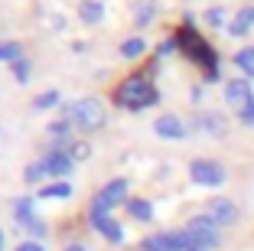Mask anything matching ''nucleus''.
<instances>
[{"label": "nucleus", "instance_id": "f8f14e48", "mask_svg": "<svg viewBox=\"0 0 254 251\" xmlns=\"http://www.w3.org/2000/svg\"><path fill=\"white\" fill-rule=\"evenodd\" d=\"M143 251H180V245H176V235H153L143 242Z\"/></svg>", "mask_w": 254, "mask_h": 251}, {"label": "nucleus", "instance_id": "4be33fe9", "mask_svg": "<svg viewBox=\"0 0 254 251\" xmlns=\"http://www.w3.org/2000/svg\"><path fill=\"white\" fill-rule=\"evenodd\" d=\"M150 20H153V3L143 0L140 7H137V23H150Z\"/></svg>", "mask_w": 254, "mask_h": 251}, {"label": "nucleus", "instance_id": "ddd939ff", "mask_svg": "<svg viewBox=\"0 0 254 251\" xmlns=\"http://www.w3.org/2000/svg\"><path fill=\"white\" fill-rule=\"evenodd\" d=\"M127 212L134 215L137 222H150V215H153V206H150L147 199H137V196H134V199H127Z\"/></svg>", "mask_w": 254, "mask_h": 251}, {"label": "nucleus", "instance_id": "1a4fd4ad", "mask_svg": "<svg viewBox=\"0 0 254 251\" xmlns=\"http://www.w3.org/2000/svg\"><path fill=\"white\" fill-rule=\"evenodd\" d=\"M43 163H46V173H49V176H68V173H72V157H68L65 150H53Z\"/></svg>", "mask_w": 254, "mask_h": 251}, {"label": "nucleus", "instance_id": "a211bd4d", "mask_svg": "<svg viewBox=\"0 0 254 251\" xmlns=\"http://www.w3.org/2000/svg\"><path fill=\"white\" fill-rule=\"evenodd\" d=\"M16 219H20V225L33 219V199H20L16 202Z\"/></svg>", "mask_w": 254, "mask_h": 251}, {"label": "nucleus", "instance_id": "c756f323", "mask_svg": "<svg viewBox=\"0 0 254 251\" xmlns=\"http://www.w3.org/2000/svg\"><path fill=\"white\" fill-rule=\"evenodd\" d=\"M72 157H75V160H78V157L85 160V157H88V147H85V144H75V147H72Z\"/></svg>", "mask_w": 254, "mask_h": 251}, {"label": "nucleus", "instance_id": "6e6552de", "mask_svg": "<svg viewBox=\"0 0 254 251\" xmlns=\"http://www.w3.org/2000/svg\"><path fill=\"white\" fill-rule=\"evenodd\" d=\"M91 222H95V229L101 232V235H105L108 242H121V238H124L121 225H118V222H114L108 212H95V209H91Z\"/></svg>", "mask_w": 254, "mask_h": 251}, {"label": "nucleus", "instance_id": "f257e3e1", "mask_svg": "<svg viewBox=\"0 0 254 251\" xmlns=\"http://www.w3.org/2000/svg\"><path fill=\"white\" fill-rule=\"evenodd\" d=\"M114 101H118L121 108L140 111V108H147V104L157 101V91H153L150 79H143V75H134V79H124V82L118 85V91H114Z\"/></svg>", "mask_w": 254, "mask_h": 251}, {"label": "nucleus", "instance_id": "a878e982", "mask_svg": "<svg viewBox=\"0 0 254 251\" xmlns=\"http://www.w3.org/2000/svg\"><path fill=\"white\" fill-rule=\"evenodd\" d=\"M238 118H241V124H251V127H254V101L248 104V108L238 111Z\"/></svg>", "mask_w": 254, "mask_h": 251}, {"label": "nucleus", "instance_id": "39448f33", "mask_svg": "<svg viewBox=\"0 0 254 251\" xmlns=\"http://www.w3.org/2000/svg\"><path fill=\"white\" fill-rule=\"evenodd\" d=\"M127 196V179H111V183L105 186V189L98 192V199H95V212H108L111 206H118V202H124Z\"/></svg>", "mask_w": 254, "mask_h": 251}, {"label": "nucleus", "instance_id": "7ed1b4c3", "mask_svg": "<svg viewBox=\"0 0 254 251\" xmlns=\"http://www.w3.org/2000/svg\"><path fill=\"white\" fill-rule=\"evenodd\" d=\"M65 118L75 127H82V131H98V127L105 124V108H101L98 98H78V101L68 104Z\"/></svg>", "mask_w": 254, "mask_h": 251}, {"label": "nucleus", "instance_id": "bb28decb", "mask_svg": "<svg viewBox=\"0 0 254 251\" xmlns=\"http://www.w3.org/2000/svg\"><path fill=\"white\" fill-rule=\"evenodd\" d=\"M23 225H26V229H30V232H33V235H43V232H46V225H43V222H39V219H36V215H33V219H30V222H23Z\"/></svg>", "mask_w": 254, "mask_h": 251}, {"label": "nucleus", "instance_id": "393cba45", "mask_svg": "<svg viewBox=\"0 0 254 251\" xmlns=\"http://www.w3.org/2000/svg\"><path fill=\"white\" fill-rule=\"evenodd\" d=\"M13 75H16L20 82H26V79H30V62H26V59L13 62Z\"/></svg>", "mask_w": 254, "mask_h": 251}, {"label": "nucleus", "instance_id": "9d476101", "mask_svg": "<svg viewBox=\"0 0 254 251\" xmlns=\"http://www.w3.org/2000/svg\"><path fill=\"white\" fill-rule=\"evenodd\" d=\"M153 131H157L160 137H173V141H180L183 134H186V127H183V121L176 118V114H166V118H160L157 124H153Z\"/></svg>", "mask_w": 254, "mask_h": 251}, {"label": "nucleus", "instance_id": "6ab92c4d", "mask_svg": "<svg viewBox=\"0 0 254 251\" xmlns=\"http://www.w3.org/2000/svg\"><path fill=\"white\" fill-rule=\"evenodd\" d=\"M121 52H124L127 59H134V56H140V52H143V39H127V43L121 46Z\"/></svg>", "mask_w": 254, "mask_h": 251}, {"label": "nucleus", "instance_id": "0eeeda50", "mask_svg": "<svg viewBox=\"0 0 254 251\" xmlns=\"http://www.w3.org/2000/svg\"><path fill=\"white\" fill-rule=\"evenodd\" d=\"M225 98H228V104H235V108H248V104L254 101V95H251V85H248V82H228V85H225Z\"/></svg>", "mask_w": 254, "mask_h": 251}, {"label": "nucleus", "instance_id": "c85d7f7f", "mask_svg": "<svg viewBox=\"0 0 254 251\" xmlns=\"http://www.w3.org/2000/svg\"><path fill=\"white\" fill-rule=\"evenodd\" d=\"M16 251H46V248H43L39 242H23V245H20Z\"/></svg>", "mask_w": 254, "mask_h": 251}, {"label": "nucleus", "instance_id": "b1692460", "mask_svg": "<svg viewBox=\"0 0 254 251\" xmlns=\"http://www.w3.org/2000/svg\"><path fill=\"white\" fill-rule=\"evenodd\" d=\"M205 20H209L212 26H222V23H225V10H222V7H212V10H205Z\"/></svg>", "mask_w": 254, "mask_h": 251}, {"label": "nucleus", "instance_id": "7c9ffc66", "mask_svg": "<svg viewBox=\"0 0 254 251\" xmlns=\"http://www.w3.org/2000/svg\"><path fill=\"white\" fill-rule=\"evenodd\" d=\"M65 251H85V248H82V245H68Z\"/></svg>", "mask_w": 254, "mask_h": 251}, {"label": "nucleus", "instance_id": "f3484780", "mask_svg": "<svg viewBox=\"0 0 254 251\" xmlns=\"http://www.w3.org/2000/svg\"><path fill=\"white\" fill-rule=\"evenodd\" d=\"M43 176H46V163H30V167H26V173H23V179H26V183H39Z\"/></svg>", "mask_w": 254, "mask_h": 251}, {"label": "nucleus", "instance_id": "5701e85b", "mask_svg": "<svg viewBox=\"0 0 254 251\" xmlns=\"http://www.w3.org/2000/svg\"><path fill=\"white\" fill-rule=\"evenodd\" d=\"M199 124L205 127V131H215V134H222V131H225V124H222V121H215V114H205Z\"/></svg>", "mask_w": 254, "mask_h": 251}, {"label": "nucleus", "instance_id": "aec40b11", "mask_svg": "<svg viewBox=\"0 0 254 251\" xmlns=\"http://www.w3.org/2000/svg\"><path fill=\"white\" fill-rule=\"evenodd\" d=\"M0 59H13V62H20V46L16 43H0Z\"/></svg>", "mask_w": 254, "mask_h": 251}, {"label": "nucleus", "instance_id": "dca6fc26", "mask_svg": "<svg viewBox=\"0 0 254 251\" xmlns=\"http://www.w3.org/2000/svg\"><path fill=\"white\" fill-rule=\"evenodd\" d=\"M39 196H46V199H65V196H72V186L68 183H53V186H46Z\"/></svg>", "mask_w": 254, "mask_h": 251}, {"label": "nucleus", "instance_id": "423d86ee", "mask_svg": "<svg viewBox=\"0 0 254 251\" xmlns=\"http://www.w3.org/2000/svg\"><path fill=\"white\" fill-rule=\"evenodd\" d=\"M209 215L215 219V225H232V222H238V206L225 196H215V199H209Z\"/></svg>", "mask_w": 254, "mask_h": 251}, {"label": "nucleus", "instance_id": "cd10ccee", "mask_svg": "<svg viewBox=\"0 0 254 251\" xmlns=\"http://www.w3.org/2000/svg\"><path fill=\"white\" fill-rule=\"evenodd\" d=\"M49 131H53L56 137H65V134H68V124H62V121H59V124H49Z\"/></svg>", "mask_w": 254, "mask_h": 251}, {"label": "nucleus", "instance_id": "f03ea898", "mask_svg": "<svg viewBox=\"0 0 254 251\" xmlns=\"http://www.w3.org/2000/svg\"><path fill=\"white\" fill-rule=\"evenodd\" d=\"M176 46H183L189 59L199 62V66L205 69V79H209V82H215V79H218V66H215L218 56H215V49H212V46L205 43L199 33H192V30L180 33V36H176Z\"/></svg>", "mask_w": 254, "mask_h": 251}, {"label": "nucleus", "instance_id": "2f4dec72", "mask_svg": "<svg viewBox=\"0 0 254 251\" xmlns=\"http://www.w3.org/2000/svg\"><path fill=\"white\" fill-rule=\"evenodd\" d=\"M0 251H3V232H0Z\"/></svg>", "mask_w": 254, "mask_h": 251}, {"label": "nucleus", "instance_id": "20e7f679", "mask_svg": "<svg viewBox=\"0 0 254 251\" xmlns=\"http://www.w3.org/2000/svg\"><path fill=\"white\" fill-rule=\"evenodd\" d=\"M189 176H192L195 183H202V186H218V183H225V170H222V163H215V160H192Z\"/></svg>", "mask_w": 254, "mask_h": 251}, {"label": "nucleus", "instance_id": "9b49d317", "mask_svg": "<svg viewBox=\"0 0 254 251\" xmlns=\"http://www.w3.org/2000/svg\"><path fill=\"white\" fill-rule=\"evenodd\" d=\"M254 26V7H245L241 13H235V20L228 23V33L232 36H241V33H248Z\"/></svg>", "mask_w": 254, "mask_h": 251}, {"label": "nucleus", "instance_id": "4468645a", "mask_svg": "<svg viewBox=\"0 0 254 251\" xmlns=\"http://www.w3.org/2000/svg\"><path fill=\"white\" fill-rule=\"evenodd\" d=\"M78 13H82V20H85V23H98V20H101V13H105V7H101L98 0H82Z\"/></svg>", "mask_w": 254, "mask_h": 251}, {"label": "nucleus", "instance_id": "412c9836", "mask_svg": "<svg viewBox=\"0 0 254 251\" xmlns=\"http://www.w3.org/2000/svg\"><path fill=\"white\" fill-rule=\"evenodd\" d=\"M33 104H36V108H53V104H59V91H46V95H39Z\"/></svg>", "mask_w": 254, "mask_h": 251}, {"label": "nucleus", "instance_id": "2eb2a0df", "mask_svg": "<svg viewBox=\"0 0 254 251\" xmlns=\"http://www.w3.org/2000/svg\"><path fill=\"white\" fill-rule=\"evenodd\" d=\"M235 66H238L248 79H254V46H251V49H241L238 56H235Z\"/></svg>", "mask_w": 254, "mask_h": 251}]
</instances>
